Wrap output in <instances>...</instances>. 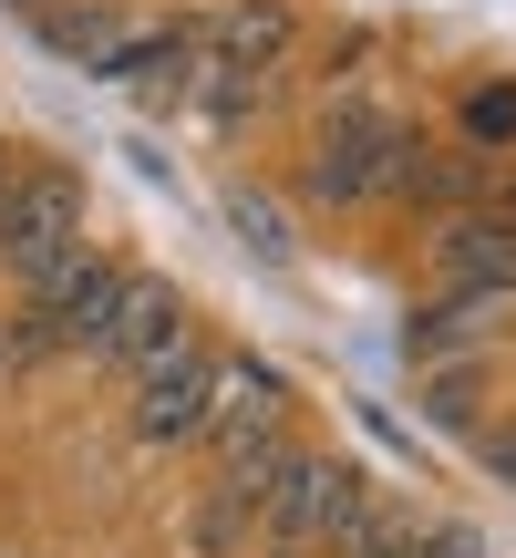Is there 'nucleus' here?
<instances>
[{"instance_id": "9d476101", "label": "nucleus", "mask_w": 516, "mask_h": 558, "mask_svg": "<svg viewBox=\"0 0 516 558\" xmlns=\"http://www.w3.org/2000/svg\"><path fill=\"white\" fill-rule=\"evenodd\" d=\"M414 548H423V518H414V507L361 497V507H352V527H341L320 558H414Z\"/></svg>"}, {"instance_id": "20e7f679", "label": "nucleus", "mask_w": 516, "mask_h": 558, "mask_svg": "<svg viewBox=\"0 0 516 558\" xmlns=\"http://www.w3.org/2000/svg\"><path fill=\"white\" fill-rule=\"evenodd\" d=\"M207 424H218V352L186 341L176 362H156V373L135 383V445L176 456V445H207Z\"/></svg>"}, {"instance_id": "ddd939ff", "label": "nucleus", "mask_w": 516, "mask_h": 558, "mask_svg": "<svg viewBox=\"0 0 516 558\" xmlns=\"http://www.w3.org/2000/svg\"><path fill=\"white\" fill-rule=\"evenodd\" d=\"M228 228H238V239L258 248V259H279V269L299 259V239H290V218H279V207L258 197V186H238V197H228Z\"/></svg>"}, {"instance_id": "7ed1b4c3", "label": "nucleus", "mask_w": 516, "mask_h": 558, "mask_svg": "<svg viewBox=\"0 0 516 558\" xmlns=\"http://www.w3.org/2000/svg\"><path fill=\"white\" fill-rule=\"evenodd\" d=\"M361 497H372V486H361L341 456H320V445H290L279 486L258 497V538H269V548H331L341 527H352V507H361Z\"/></svg>"}, {"instance_id": "dca6fc26", "label": "nucleus", "mask_w": 516, "mask_h": 558, "mask_svg": "<svg viewBox=\"0 0 516 558\" xmlns=\"http://www.w3.org/2000/svg\"><path fill=\"white\" fill-rule=\"evenodd\" d=\"M423 414H434V424H476V393H465V383H434V393H423Z\"/></svg>"}, {"instance_id": "6ab92c4d", "label": "nucleus", "mask_w": 516, "mask_h": 558, "mask_svg": "<svg viewBox=\"0 0 516 558\" xmlns=\"http://www.w3.org/2000/svg\"><path fill=\"white\" fill-rule=\"evenodd\" d=\"M258 558H320V548H258Z\"/></svg>"}, {"instance_id": "0eeeda50", "label": "nucleus", "mask_w": 516, "mask_h": 558, "mask_svg": "<svg viewBox=\"0 0 516 558\" xmlns=\"http://www.w3.org/2000/svg\"><path fill=\"white\" fill-rule=\"evenodd\" d=\"M32 32H41V52H52V62L103 73V83H114L124 52H135V21H124L114 0H52V11H32Z\"/></svg>"}, {"instance_id": "f03ea898", "label": "nucleus", "mask_w": 516, "mask_h": 558, "mask_svg": "<svg viewBox=\"0 0 516 558\" xmlns=\"http://www.w3.org/2000/svg\"><path fill=\"white\" fill-rule=\"evenodd\" d=\"M73 248H83V177L73 166H21V177L0 186V269L32 290V279H52Z\"/></svg>"}, {"instance_id": "6e6552de", "label": "nucleus", "mask_w": 516, "mask_h": 558, "mask_svg": "<svg viewBox=\"0 0 516 558\" xmlns=\"http://www.w3.org/2000/svg\"><path fill=\"white\" fill-rule=\"evenodd\" d=\"M290 52H299V11L290 0H228V11L207 21V62H228V73H248V83H269Z\"/></svg>"}, {"instance_id": "2eb2a0df", "label": "nucleus", "mask_w": 516, "mask_h": 558, "mask_svg": "<svg viewBox=\"0 0 516 558\" xmlns=\"http://www.w3.org/2000/svg\"><path fill=\"white\" fill-rule=\"evenodd\" d=\"M414 558H486V538H476V527H423Z\"/></svg>"}, {"instance_id": "f3484780", "label": "nucleus", "mask_w": 516, "mask_h": 558, "mask_svg": "<svg viewBox=\"0 0 516 558\" xmlns=\"http://www.w3.org/2000/svg\"><path fill=\"white\" fill-rule=\"evenodd\" d=\"M11 373H32V362H21V341H11V320H0V383Z\"/></svg>"}, {"instance_id": "4468645a", "label": "nucleus", "mask_w": 516, "mask_h": 558, "mask_svg": "<svg viewBox=\"0 0 516 558\" xmlns=\"http://www.w3.org/2000/svg\"><path fill=\"white\" fill-rule=\"evenodd\" d=\"M476 456H486V476H496V486H516V424H486Z\"/></svg>"}, {"instance_id": "1a4fd4ad", "label": "nucleus", "mask_w": 516, "mask_h": 558, "mask_svg": "<svg viewBox=\"0 0 516 558\" xmlns=\"http://www.w3.org/2000/svg\"><path fill=\"white\" fill-rule=\"evenodd\" d=\"M444 279L455 290H496V300H516V218L506 207H465V218H444Z\"/></svg>"}, {"instance_id": "f8f14e48", "label": "nucleus", "mask_w": 516, "mask_h": 558, "mask_svg": "<svg viewBox=\"0 0 516 558\" xmlns=\"http://www.w3.org/2000/svg\"><path fill=\"white\" fill-rule=\"evenodd\" d=\"M455 135L476 145V156L516 145V83H465V104H455Z\"/></svg>"}, {"instance_id": "412c9836", "label": "nucleus", "mask_w": 516, "mask_h": 558, "mask_svg": "<svg viewBox=\"0 0 516 558\" xmlns=\"http://www.w3.org/2000/svg\"><path fill=\"white\" fill-rule=\"evenodd\" d=\"M496 207H506V218H516V186H506V197H496Z\"/></svg>"}, {"instance_id": "9b49d317", "label": "nucleus", "mask_w": 516, "mask_h": 558, "mask_svg": "<svg viewBox=\"0 0 516 558\" xmlns=\"http://www.w3.org/2000/svg\"><path fill=\"white\" fill-rule=\"evenodd\" d=\"M248 538H258V507H238L228 486H207L197 518H186V548H197V558H238Z\"/></svg>"}, {"instance_id": "aec40b11", "label": "nucleus", "mask_w": 516, "mask_h": 558, "mask_svg": "<svg viewBox=\"0 0 516 558\" xmlns=\"http://www.w3.org/2000/svg\"><path fill=\"white\" fill-rule=\"evenodd\" d=\"M11 11H21V21H32V11H52V0H11Z\"/></svg>"}, {"instance_id": "423d86ee", "label": "nucleus", "mask_w": 516, "mask_h": 558, "mask_svg": "<svg viewBox=\"0 0 516 558\" xmlns=\"http://www.w3.org/2000/svg\"><path fill=\"white\" fill-rule=\"evenodd\" d=\"M186 341H197L186 300L165 290V279H145V269H135V290H124V311H114V331H103V352H94V362H114L124 383H145L156 362H176Z\"/></svg>"}, {"instance_id": "39448f33", "label": "nucleus", "mask_w": 516, "mask_h": 558, "mask_svg": "<svg viewBox=\"0 0 516 558\" xmlns=\"http://www.w3.org/2000/svg\"><path fill=\"white\" fill-rule=\"evenodd\" d=\"M197 73H207V21L197 11H156L135 21V52H124V94H145V114H176L197 104Z\"/></svg>"}, {"instance_id": "f257e3e1", "label": "nucleus", "mask_w": 516, "mask_h": 558, "mask_svg": "<svg viewBox=\"0 0 516 558\" xmlns=\"http://www.w3.org/2000/svg\"><path fill=\"white\" fill-rule=\"evenodd\" d=\"M414 124L393 114V104H331L310 135V156H299V197L310 207H382L393 197V177L414 166Z\"/></svg>"}, {"instance_id": "a211bd4d", "label": "nucleus", "mask_w": 516, "mask_h": 558, "mask_svg": "<svg viewBox=\"0 0 516 558\" xmlns=\"http://www.w3.org/2000/svg\"><path fill=\"white\" fill-rule=\"evenodd\" d=\"M11 177H21V156H11V145H0V186H11Z\"/></svg>"}]
</instances>
